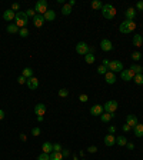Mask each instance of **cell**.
<instances>
[{
  "label": "cell",
  "instance_id": "cell-1",
  "mask_svg": "<svg viewBox=\"0 0 143 160\" xmlns=\"http://www.w3.org/2000/svg\"><path fill=\"white\" fill-rule=\"evenodd\" d=\"M135 29H136L135 20H125V21L120 23V26H119V32H120V33H125V35H129V33L135 32Z\"/></svg>",
  "mask_w": 143,
  "mask_h": 160
},
{
  "label": "cell",
  "instance_id": "cell-2",
  "mask_svg": "<svg viewBox=\"0 0 143 160\" xmlns=\"http://www.w3.org/2000/svg\"><path fill=\"white\" fill-rule=\"evenodd\" d=\"M15 20H16V23H15V24L17 26L19 29L26 27V26H27V23H29V17H27V15H26L24 12H17V13H16Z\"/></svg>",
  "mask_w": 143,
  "mask_h": 160
},
{
  "label": "cell",
  "instance_id": "cell-3",
  "mask_svg": "<svg viewBox=\"0 0 143 160\" xmlns=\"http://www.w3.org/2000/svg\"><path fill=\"white\" fill-rule=\"evenodd\" d=\"M76 52H77V54L85 56V54H87V53H94V49L87 46L85 42H79V43L76 44Z\"/></svg>",
  "mask_w": 143,
  "mask_h": 160
},
{
  "label": "cell",
  "instance_id": "cell-4",
  "mask_svg": "<svg viewBox=\"0 0 143 160\" xmlns=\"http://www.w3.org/2000/svg\"><path fill=\"white\" fill-rule=\"evenodd\" d=\"M102 15H103L105 19L110 20V19H113L116 16V9H115L112 4H103V7H102Z\"/></svg>",
  "mask_w": 143,
  "mask_h": 160
},
{
  "label": "cell",
  "instance_id": "cell-5",
  "mask_svg": "<svg viewBox=\"0 0 143 160\" xmlns=\"http://www.w3.org/2000/svg\"><path fill=\"white\" fill-rule=\"evenodd\" d=\"M47 10H49V9H47V1H46V0H39V1L36 3V6H35L36 15H42V16H43Z\"/></svg>",
  "mask_w": 143,
  "mask_h": 160
},
{
  "label": "cell",
  "instance_id": "cell-6",
  "mask_svg": "<svg viewBox=\"0 0 143 160\" xmlns=\"http://www.w3.org/2000/svg\"><path fill=\"white\" fill-rule=\"evenodd\" d=\"M109 71H112V73H119V71L123 70V63L122 62H119V60H112L110 63H109Z\"/></svg>",
  "mask_w": 143,
  "mask_h": 160
},
{
  "label": "cell",
  "instance_id": "cell-7",
  "mask_svg": "<svg viewBox=\"0 0 143 160\" xmlns=\"http://www.w3.org/2000/svg\"><path fill=\"white\" fill-rule=\"evenodd\" d=\"M103 110H105L106 113L115 114L116 110H117V102H116V100H109V102H106V103L103 105Z\"/></svg>",
  "mask_w": 143,
  "mask_h": 160
},
{
  "label": "cell",
  "instance_id": "cell-8",
  "mask_svg": "<svg viewBox=\"0 0 143 160\" xmlns=\"http://www.w3.org/2000/svg\"><path fill=\"white\" fill-rule=\"evenodd\" d=\"M120 77H122V80H125V82H129V80H133V77H135V73L130 70V69H123V70L120 71Z\"/></svg>",
  "mask_w": 143,
  "mask_h": 160
},
{
  "label": "cell",
  "instance_id": "cell-9",
  "mask_svg": "<svg viewBox=\"0 0 143 160\" xmlns=\"http://www.w3.org/2000/svg\"><path fill=\"white\" fill-rule=\"evenodd\" d=\"M100 49H102L103 52H110V50L113 49V44H112V42H110L109 39H103V40L100 42Z\"/></svg>",
  "mask_w": 143,
  "mask_h": 160
},
{
  "label": "cell",
  "instance_id": "cell-10",
  "mask_svg": "<svg viewBox=\"0 0 143 160\" xmlns=\"http://www.w3.org/2000/svg\"><path fill=\"white\" fill-rule=\"evenodd\" d=\"M26 85H27V87L30 90H35L39 87V80H37V77H30V79H27V82H26Z\"/></svg>",
  "mask_w": 143,
  "mask_h": 160
},
{
  "label": "cell",
  "instance_id": "cell-11",
  "mask_svg": "<svg viewBox=\"0 0 143 160\" xmlns=\"http://www.w3.org/2000/svg\"><path fill=\"white\" fill-rule=\"evenodd\" d=\"M15 17H16V13L12 9H7V10L3 12V19L6 21H12V20H15Z\"/></svg>",
  "mask_w": 143,
  "mask_h": 160
},
{
  "label": "cell",
  "instance_id": "cell-12",
  "mask_svg": "<svg viewBox=\"0 0 143 160\" xmlns=\"http://www.w3.org/2000/svg\"><path fill=\"white\" fill-rule=\"evenodd\" d=\"M105 144H106L107 147H113L115 144H116V136L115 134H106V137H105Z\"/></svg>",
  "mask_w": 143,
  "mask_h": 160
},
{
  "label": "cell",
  "instance_id": "cell-13",
  "mask_svg": "<svg viewBox=\"0 0 143 160\" xmlns=\"http://www.w3.org/2000/svg\"><path fill=\"white\" fill-rule=\"evenodd\" d=\"M103 106H100V105H94V106H92L90 109V113L93 114V116H102L103 114Z\"/></svg>",
  "mask_w": 143,
  "mask_h": 160
},
{
  "label": "cell",
  "instance_id": "cell-14",
  "mask_svg": "<svg viewBox=\"0 0 143 160\" xmlns=\"http://www.w3.org/2000/svg\"><path fill=\"white\" fill-rule=\"evenodd\" d=\"M35 113L37 116H43L46 113V105L44 103H37L35 106Z\"/></svg>",
  "mask_w": 143,
  "mask_h": 160
},
{
  "label": "cell",
  "instance_id": "cell-15",
  "mask_svg": "<svg viewBox=\"0 0 143 160\" xmlns=\"http://www.w3.org/2000/svg\"><path fill=\"white\" fill-rule=\"evenodd\" d=\"M105 80H106L107 85H113L117 79H116V74L115 73H112V71H106V74H105Z\"/></svg>",
  "mask_w": 143,
  "mask_h": 160
},
{
  "label": "cell",
  "instance_id": "cell-16",
  "mask_svg": "<svg viewBox=\"0 0 143 160\" xmlns=\"http://www.w3.org/2000/svg\"><path fill=\"white\" fill-rule=\"evenodd\" d=\"M126 125H129L130 127H135V126L137 125V117H136L135 114H127V117H126Z\"/></svg>",
  "mask_w": 143,
  "mask_h": 160
},
{
  "label": "cell",
  "instance_id": "cell-17",
  "mask_svg": "<svg viewBox=\"0 0 143 160\" xmlns=\"http://www.w3.org/2000/svg\"><path fill=\"white\" fill-rule=\"evenodd\" d=\"M125 16H126V20H135V17H136V9L135 7H129L126 10Z\"/></svg>",
  "mask_w": 143,
  "mask_h": 160
},
{
  "label": "cell",
  "instance_id": "cell-18",
  "mask_svg": "<svg viewBox=\"0 0 143 160\" xmlns=\"http://www.w3.org/2000/svg\"><path fill=\"white\" fill-rule=\"evenodd\" d=\"M42 150H43V153H47V154H50L52 152H53V144L49 142H44L42 144Z\"/></svg>",
  "mask_w": 143,
  "mask_h": 160
},
{
  "label": "cell",
  "instance_id": "cell-19",
  "mask_svg": "<svg viewBox=\"0 0 143 160\" xmlns=\"http://www.w3.org/2000/svg\"><path fill=\"white\" fill-rule=\"evenodd\" d=\"M33 23H35L36 27H42L43 23H44V17L42 15H36L35 17H33Z\"/></svg>",
  "mask_w": 143,
  "mask_h": 160
},
{
  "label": "cell",
  "instance_id": "cell-20",
  "mask_svg": "<svg viewBox=\"0 0 143 160\" xmlns=\"http://www.w3.org/2000/svg\"><path fill=\"white\" fill-rule=\"evenodd\" d=\"M133 133H135V136L136 137H143V125H137L133 127Z\"/></svg>",
  "mask_w": 143,
  "mask_h": 160
},
{
  "label": "cell",
  "instance_id": "cell-21",
  "mask_svg": "<svg viewBox=\"0 0 143 160\" xmlns=\"http://www.w3.org/2000/svg\"><path fill=\"white\" fill-rule=\"evenodd\" d=\"M43 17H44V20H47V21H53L54 19H56V13H54V10H47L43 15Z\"/></svg>",
  "mask_w": 143,
  "mask_h": 160
},
{
  "label": "cell",
  "instance_id": "cell-22",
  "mask_svg": "<svg viewBox=\"0 0 143 160\" xmlns=\"http://www.w3.org/2000/svg\"><path fill=\"white\" fill-rule=\"evenodd\" d=\"M143 44V37L142 35H135L133 36V46H136V47H140Z\"/></svg>",
  "mask_w": 143,
  "mask_h": 160
},
{
  "label": "cell",
  "instance_id": "cell-23",
  "mask_svg": "<svg viewBox=\"0 0 143 160\" xmlns=\"http://www.w3.org/2000/svg\"><path fill=\"white\" fill-rule=\"evenodd\" d=\"M83 57H85V62H86L87 64H93V63H94V60H96L94 53H87V54H85Z\"/></svg>",
  "mask_w": 143,
  "mask_h": 160
},
{
  "label": "cell",
  "instance_id": "cell-24",
  "mask_svg": "<svg viewBox=\"0 0 143 160\" xmlns=\"http://www.w3.org/2000/svg\"><path fill=\"white\" fill-rule=\"evenodd\" d=\"M115 114H112V113H106V112H103V114L100 116V120L103 122V123H107V122H110L112 120V117H113Z\"/></svg>",
  "mask_w": 143,
  "mask_h": 160
},
{
  "label": "cell",
  "instance_id": "cell-25",
  "mask_svg": "<svg viewBox=\"0 0 143 160\" xmlns=\"http://www.w3.org/2000/svg\"><path fill=\"white\" fill-rule=\"evenodd\" d=\"M50 160H63L62 152H52L50 153Z\"/></svg>",
  "mask_w": 143,
  "mask_h": 160
},
{
  "label": "cell",
  "instance_id": "cell-26",
  "mask_svg": "<svg viewBox=\"0 0 143 160\" xmlns=\"http://www.w3.org/2000/svg\"><path fill=\"white\" fill-rule=\"evenodd\" d=\"M102 7H103V3H102L100 0H93V1H92V9H94V10H102Z\"/></svg>",
  "mask_w": 143,
  "mask_h": 160
},
{
  "label": "cell",
  "instance_id": "cell-27",
  "mask_svg": "<svg viewBox=\"0 0 143 160\" xmlns=\"http://www.w3.org/2000/svg\"><path fill=\"white\" fill-rule=\"evenodd\" d=\"M130 70L133 71L135 74H142L143 67L142 66H139V64H132V66H130Z\"/></svg>",
  "mask_w": 143,
  "mask_h": 160
},
{
  "label": "cell",
  "instance_id": "cell-28",
  "mask_svg": "<svg viewBox=\"0 0 143 160\" xmlns=\"http://www.w3.org/2000/svg\"><path fill=\"white\" fill-rule=\"evenodd\" d=\"M22 76H24L26 79H30V77H33V69H30V67H26V69H23V73H22Z\"/></svg>",
  "mask_w": 143,
  "mask_h": 160
},
{
  "label": "cell",
  "instance_id": "cell-29",
  "mask_svg": "<svg viewBox=\"0 0 143 160\" xmlns=\"http://www.w3.org/2000/svg\"><path fill=\"white\" fill-rule=\"evenodd\" d=\"M6 29H7V32H9V33H13V35H15V33H19V30H20L16 24H7V27H6Z\"/></svg>",
  "mask_w": 143,
  "mask_h": 160
},
{
  "label": "cell",
  "instance_id": "cell-30",
  "mask_svg": "<svg viewBox=\"0 0 143 160\" xmlns=\"http://www.w3.org/2000/svg\"><path fill=\"white\" fill-rule=\"evenodd\" d=\"M116 143H117L119 146H126V144H127V139H126L125 136H117V137H116Z\"/></svg>",
  "mask_w": 143,
  "mask_h": 160
},
{
  "label": "cell",
  "instance_id": "cell-31",
  "mask_svg": "<svg viewBox=\"0 0 143 160\" xmlns=\"http://www.w3.org/2000/svg\"><path fill=\"white\" fill-rule=\"evenodd\" d=\"M70 13H72V6H69V4H63V7H62V15L67 16V15H70Z\"/></svg>",
  "mask_w": 143,
  "mask_h": 160
},
{
  "label": "cell",
  "instance_id": "cell-32",
  "mask_svg": "<svg viewBox=\"0 0 143 160\" xmlns=\"http://www.w3.org/2000/svg\"><path fill=\"white\" fill-rule=\"evenodd\" d=\"M133 80L136 85H143V74H135Z\"/></svg>",
  "mask_w": 143,
  "mask_h": 160
},
{
  "label": "cell",
  "instance_id": "cell-33",
  "mask_svg": "<svg viewBox=\"0 0 143 160\" xmlns=\"http://www.w3.org/2000/svg\"><path fill=\"white\" fill-rule=\"evenodd\" d=\"M132 59H133L135 62H139V60L142 59V54H140V52H133V53H132Z\"/></svg>",
  "mask_w": 143,
  "mask_h": 160
},
{
  "label": "cell",
  "instance_id": "cell-34",
  "mask_svg": "<svg viewBox=\"0 0 143 160\" xmlns=\"http://www.w3.org/2000/svg\"><path fill=\"white\" fill-rule=\"evenodd\" d=\"M19 35L22 36V37H27V36H29V30H27V27L20 29V30H19Z\"/></svg>",
  "mask_w": 143,
  "mask_h": 160
},
{
  "label": "cell",
  "instance_id": "cell-35",
  "mask_svg": "<svg viewBox=\"0 0 143 160\" xmlns=\"http://www.w3.org/2000/svg\"><path fill=\"white\" fill-rule=\"evenodd\" d=\"M37 160H50V154H47V153H42V154L37 156Z\"/></svg>",
  "mask_w": 143,
  "mask_h": 160
},
{
  "label": "cell",
  "instance_id": "cell-36",
  "mask_svg": "<svg viewBox=\"0 0 143 160\" xmlns=\"http://www.w3.org/2000/svg\"><path fill=\"white\" fill-rule=\"evenodd\" d=\"M67 96H69L67 89H60L59 90V97H67Z\"/></svg>",
  "mask_w": 143,
  "mask_h": 160
},
{
  "label": "cell",
  "instance_id": "cell-37",
  "mask_svg": "<svg viewBox=\"0 0 143 160\" xmlns=\"http://www.w3.org/2000/svg\"><path fill=\"white\" fill-rule=\"evenodd\" d=\"M106 71H107V67H105L103 64H100V66L97 67V73H99V74H106Z\"/></svg>",
  "mask_w": 143,
  "mask_h": 160
},
{
  "label": "cell",
  "instance_id": "cell-38",
  "mask_svg": "<svg viewBox=\"0 0 143 160\" xmlns=\"http://www.w3.org/2000/svg\"><path fill=\"white\" fill-rule=\"evenodd\" d=\"M26 15H27V17H35L36 16L35 9H29V10H26Z\"/></svg>",
  "mask_w": 143,
  "mask_h": 160
},
{
  "label": "cell",
  "instance_id": "cell-39",
  "mask_svg": "<svg viewBox=\"0 0 143 160\" xmlns=\"http://www.w3.org/2000/svg\"><path fill=\"white\" fill-rule=\"evenodd\" d=\"M63 150V147H62V144H59V143H56L53 144V152H62Z\"/></svg>",
  "mask_w": 143,
  "mask_h": 160
},
{
  "label": "cell",
  "instance_id": "cell-40",
  "mask_svg": "<svg viewBox=\"0 0 143 160\" xmlns=\"http://www.w3.org/2000/svg\"><path fill=\"white\" fill-rule=\"evenodd\" d=\"M40 133H42V130H40L39 127H35V129L32 130V134H33V136H36V137H37V136H40Z\"/></svg>",
  "mask_w": 143,
  "mask_h": 160
},
{
  "label": "cell",
  "instance_id": "cell-41",
  "mask_svg": "<svg viewBox=\"0 0 143 160\" xmlns=\"http://www.w3.org/2000/svg\"><path fill=\"white\" fill-rule=\"evenodd\" d=\"M79 100L85 103V102H87V100H89V96H87V94H80V96H79Z\"/></svg>",
  "mask_w": 143,
  "mask_h": 160
},
{
  "label": "cell",
  "instance_id": "cell-42",
  "mask_svg": "<svg viewBox=\"0 0 143 160\" xmlns=\"http://www.w3.org/2000/svg\"><path fill=\"white\" fill-rule=\"evenodd\" d=\"M26 82H27V79H26L24 76H20V77L17 79V83H19V85H24Z\"/></svg>",
  "mask_w": 143,
  "mask_h": 160
},
{
  "label": "cell",
  "instance_id": "cell-43",
  "mask_svg": "<svg viewBox=\"0 0 143 160\" xmlns=\"http://www.w3.org/2000/svg\"><path fill=\"white\" fill-rule=\"evenodd\" d=\"M87 152H89V153H96V152H97V147H96V146H89V147H87Z\"/></svg>",
  "mask_w": 143,
  "mask_h": 160
},
{
  "label": "cell",
  "instance_id": "cell-44",
  "mask_svg": "<svg viewBox=\"0 0 143 160\" xmlns=\"http://www.w3.org/2000/svg\"><path fill=\"white\" fill-rule=\"evenodd\" d=\"M19 9H20V4H19V3H13V4H12V10H13V12H17Z\"/></svg>",
  "mask_w": 143,
  "mask_h": 160
},
{
  "label": "cell",
  "instance_id": "cell-45",
  "mask_svg": "<svg viewBox=\"0 0 143 160\" xmlns=\"http://www.w3.org/2000/svg\"><path fill=\"white\" fill-rule=\"evenodd\" d=\"M136 10H140V12H143V1H139L137 4H136V7H135Z\"/></svg>",
  "mask_w": 143,
  "mask_h": 160
},
{
  "label": "cell",
  "instance_id": "cell-46",
  "mask_svg": "<svg viewBox=\"0 0 143 160\" xmlns=\"http://www.w3.org/2000/svg\"><path fill=\"white\" fill-rule=\"evenodd\" d=\"M19 137H20V140H22V142H26V140H27V136H26L24 133H20V136H19Z\"/></svg>",
  "mask_w": 143,
  "mask_h": 160
},
{
  "label": "cell",
  "instance_id": "cell-47",
  "mask_svg": "<svg viewBox=\"0 0 143 160\" xmlns=\"http://www.w3.org/2000/svg\"><path fill=\"white\" fill-rule=\"evenodd\" d=\"M62 154H63V157H69V154H70V153H69V150L63 149V150H62Z\"/></svg>",
  "mask_w": 143,
  "mask_h": 160
},
{
  "label": "cell",
  "instance_id": "cell-48",
  "mask_svg": "<svg viewBox=\"0 0 143 160\" xmlns=\"http://www.w3.org/2000/svg\"><path fill=\"white\" fill-rule=\"evenodd\" d=\"M130 129H132V127H130L129 125H123V127H122V130H123V132H129Z\"/></svg>",
  "mask_w": 143,
  "mask_h": 160
},
{
  "label": "cell",
  "instance_id": "cell-49",
  "mask_svg": "<svg viewBox=\"0 0 143 160\" xmlns=\"http://www.w3.org/2000/svg\"><path fill=\"white\" fill-rule=\"evenodd\" d=\"M115 132H116V127H115V126H110V127H109V133H110V134H113Z\"/></svg>",
  "mask_w": 143,
  "mask_h": 160
},
{
  "label": "cell",
  "instance_id": "cell-50",
  "mask_svg": "<svg viewBox=\"0 0 143 160\" xmlns=\"http://www.w3.org/2000/svg\"><path fill=\"white\" fill-rule=\"evenodd\" d=\"M126 146H127V149H129V150H133V149H135V144H133V143H127V144H126Z\"/></svg>",
  "mask_w": 143,
  "mask_h": 160
},
{
  "label": "cell",
  "instance_id": "cell-51",
  "mask_svg": "<svg viewBox=\"0 0 143 160\" xmlns=\"http://www.w3.org/2000/svg\"><path fill=\"white\" fill-rule=\"evenodd\" d=\"M109 63H110V60H107V59H105V60H103V63H102V64H103V66H105V67H109Z\"/></svg>",
  "mask_w": 143,
  "mask_h": 160
},
{
  "label": "cell",
  "instance_id": "cell-52",
  "mask_svg": "<svg viewBox=\"0 0 143 160\" xmlns=\"http://www.w3.org/2000/svg\"><path fill=\"white\" fill-rule=\"evenodd\" d=\"M4 116H6V114H4V112L0 109V120H3V119H4Z\"/></svg>",
  "mask_w": 143,
  "mask_h": 160
},
{
  "label": "cell",
  "instance_id": "cell-53",
  "mask_svg": "<svg viewBox=\"0 0 143 160\" xmlns=\"http://www.w3.org/2000/svg\"><path fill=\"white\" fill-rule=\"evenodd\" d=\"M67 4H69V6H72V7H73V6L76 4V1H74V0H69V3H67Z\"/></svg>",
  "mask_w": 143,
  "mask_h": 160
},
{
  "label": "cell",
  "instance_id": "cell-54",
  "mask_svg": "<svg viewBox=\"0 0 143 160\" xmlns=\"http://www.w3.org/2000/svg\"><path fill=\"white\" fill-rule=\"evenodd\" d=\"M37 122L42 123V122H43V116H37Z\"/></svg>",
  "mask_w": 143,
  "mask_h": 160
},
{
  "label": "cell",
  "instance_id": "cell-55",
  "mask_svg": "<svg viewBox=\"0 0 143 160\" xmlns=\"http://www.w3.org/2000/svg\"><path fill=\"white\" fill-rule=\"evenodd\" d=\"M142 37H143V33H142Z\"/></svg>",
  "mask_w": 143,
  "mask_h": 160
}]
</instances>
